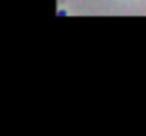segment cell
Returning a JSON list of instances; mask_svg holds the SVG:
<instances>
[{"label": "cell", "instance_id": "6da1fadb", "mask_svg": "<svg viewBox=\"0 0 146 136\" xmlns=\"http://www.w3.org/2000/svg\"><path fill=\"white\" fill-rule=\"evenodd\" d=\"M57 16L63 17V16H66V12H64V10H59V12H57Z\"/></svg>", "mask_w": 146, "mask_h": 136}]
</instances>
